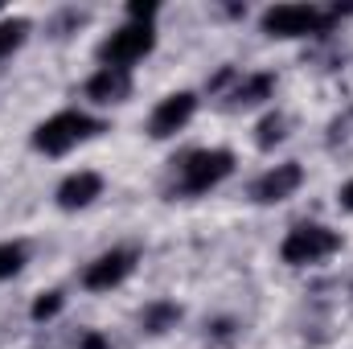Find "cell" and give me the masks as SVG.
Instances as JSON below:
<instances>
[{
    "instance_id": "6da1fadb",
    "label": "cell",
    "mask_w": 353,
    "mask_h": 349,
    "mask_svg": "<svg viewBox=\"0 0 353 349\" xmlns=\"http://www.w3.org/2000/svg\"><path fill=\"white\" fill-rule=\"evenodd\" d=\"M94 132H103L99 119H90L83 111H58V115H50L46 123L33 128V148L46 152V157H62V152H70L79 140H87Z\"/></svg>"
},
{
    "instance_id": "7a4b0ae2",
    "label": "cell",
    "mask_w": 353,
    "mask_h": 349,
    "mask_svg": "<svg viewBox=\"0 0 353 349\" xmlns=\"http://www.w3.org/2000/svg\"><path fill=\"white\" fill-rule=\"evenodd\" d=\"M337 247H341V235H337V230H329V226H321V222H304V226L288 230L279 255H283V263H292V267H308V263L329 259Z\"/></svg>"
},
{
    "instance_id": "3957f363",
    "label": "cell",
    "mask_w": 353,
    "mask_h": 349,
    "mask_svg": "<svg viewBox=\"0 0 353 349\" xmlns=\"http://www.w3.org/2000/svg\"><path fill=\"white\" fill-rule=\"evenodd\" d=\"M152 46H157V33H152V25H140V21H132V25H123L119 33H111V37L99 46V58H103V66L128 70L132 62H140L144 54H152Z\"/></svg>"
},
{
    "instance_id": "277c9868",
    "label": "cell",
    "mask_w": 353,
    "mask_h": 349,
    "mask_svg": "<svg viewBox=\"0 0 353 349\" xmlns=\"http://www.w3.org/2000/svg\"><path fill=\"white\" fill-rule=\"evenodd\" d=\"M234 169V157L226 148H201L181 165V189L185 193H210L214 185H222Z\"/></svg>"
},
{
    "instance_id": "5b68a950",
    "label": "cell",
    "mask_w": 353,
    "mask_h": 349,
    "mask_svg": "<svg viewBox=\"0 0 353 349\" xmlns=\"http://www.w3.org/2000/svg\"><path fill=\"white\" fill-rule=\"evenodd\" d=\"M321 25L325 17L312 4H275L263 12V33L271 37H304V33H316Z\"/></svg>"
},
{
    "instance_id": "8992f818",
    "label": "cell",
    "mask_w": 353,
    "mask_h": 349,
    "mask_svg": "<svg viewBox=\"0 0 353 349\" xmlns=\"http://www.w3.org/2000/svg\"><path fill=\"white\" fill-rule=\"evenodd\" d=\"M193 111H197V94H189V90H176V94H165V99L157 103L152 119H148V136L165 140V136H173V132H181V128L189 123V115H193Z\"/></svg>"
},
{
    "instance_id": "52a82bcc",
    "label": "cell",
    "mask_w": 353,
    "mask_h": 349,
    "mask_svg": "<svg viewBox=\"0 0 353 349\" xmlns=\"http://www.w3.org/2000/svg\"><path fill=\"white\" fill-rule=\"evenodd\" d=\"M132 271H136V255L132 251H107V255H99L87 267L83 283H87L90 292H107V288H119Z\"/></svg>"
},
{
    "instance_id": "ba28073f",
    "label": "cell",
    "mask_w": 353,
    "mask_h": 349,
    "mask_svg": "<svg viewBox=\"0 0 353 349\" xmlns=\"http://www.w3.org/2000/svg\"><path fill=\"white\" fill-rule=\"evenodd\" d=\"M300 181H304V169H300L296 161L275 165V169H267V173L251 185V197H255V201H283V197H292V193L300 189Z\"/></svg>"
},
{
    "instance_id": "9c48e42d",
    "label": "cell",
    "mask_w": 353,
    "mask_h": 349,
    "mask_svg": "<svg viewBox=\"0 0 353 349\" xmlns=\"http://www.w3.org/2000/svg\"><path fill=\"white\" fill-rule=\"evenodd\" d=\"M103 193V177L99 173H70L58 185V206L62 210H83Z\"/></svg>"
},
{
    "instance_id": "30bf717a",
    "label": "cell",
    "mask_w": 353,
    "mask_h": 349,
    "mask_svg": "<svg viewBox=\"0 0 353 349\" xmlns=\"http://www.w3.org/2000/svg\"><path fill=\"white\" fill-rule=\"evenodd\" d=\"M87 94L94 103H123L132 94V74L128 70H115V66H103L87 83Z\"/></svg>"
},
{
    "instance_id": "8fae6325",
    "label": "cell",
    "mask_w": 353,
    "mask_h": 349,
    "mask_svg": "<svg viewBox=\"0 0 353 349\" xmlns=\"http://www.w3.org/2000/svg\"><path fill=\"white\" fill-rule=\"evenodd\" d=\"M29 33V21L25 17H12V21H0V58H8Z\"/></svg>"
},
{
    "instance_id": "7c38bea8",
    "label": "cell",
    "mask_w": 353,
    "mask_h": 349,
    "mask_svg": "<svg viewBox=\"0 0 353 349\" xmlns=\"http://www.w3.org/2000/svg\"><path fill=\"white\" fill-rule=\"evenodd\" d=\"M271 87H275V79H271V74H255V79H247L243 87L234 90V99H239V103H259V99L271 94Z\"/></svg>"
},
{
    "instance_id": "4fadbf2b",
    "label": "cell",
    "mask_w": 353,
    "mask_h": 349,
    "mask_svg": "<svg viewBox=\"0 0 353 349\" xmlns=\"http://www.w3.org/2000/svg\"><path fill=\"white\" fill-rule=\"evenodd\" d=\"M21 267H25V247H17V243H0V279L17 275Z\"/></svg>"
},
{
    "instance_id": "5bb4252c",
    "label": "cell",
    "mask_w": 353,
    "mask_h": 349,
    "mask_svg": "<svg viewBox=\"0 0 353 349\" xmlns=\"http://www.w3.org/2000/svg\"><path fill=\"white\" fill-rule=\"evenodd\" d=\"M279 140H283V119L279 115H267L263 123H259V148H271Z\"/></svg>"
},
{
    "instance_id": "9a60e30c",
    "label": "cell",
    "mask_w": 353,
    "mask_h": 349,
    "mask_svg": "<svg viewBox=\"0 0 353 349\" xmlns=\"http://www.w3.org/2000/svg\"><path fill=\"white\" fill-rule=\"evenodd\" d=\"M176 317H181V312H176V304H157V308L148 312V329H152V333H165V325L176 321Z\"/></svg>"
},
{
    "instance_id": "2e32d148",
    "label": "cell",
    "mask_w": 353,
    "mask_h": 349,
    "mask_svg": "<svg viewBox=\"0 0 353 349\" xmlns=\"http://www.w3.org/2000/svg\"><path fill=\"white\" fill-rule=\"evenodd\" d=\"M62 308V292H46V296H37V304H33V321H46V317H54Z\"/></svg>"
},
{
    "instance_id": "e0dca14e",
    "label": "cell",
    "mask_w": 353,
    "mask_h": 349,
    "mask_svg": "<svg viewBox=\"0 0 353 349\" xmlns=\"http://www.w3.org/2000/svg\"><path fill=\"white\" fill-rule=\"evenodd\" d=\"M83 349H111V346H107L99 333H87V337H83Z\"/></svg>"
},
{
    "instance_id": "ac0fdd59",
    "label": "cell",
    "mask_w": 353,
    "mask_h": 349,
    "mask_svg": "<svg viewBox=\"0 0 353 349\" xmlns=\"http://www.w3.org/2000/svg\"><path fill=\"white\" fill-rule=\"evenodd\" d=\"M341 206H345V210H353V181L341 189Z\"/></svg>"
}]
</instances>
